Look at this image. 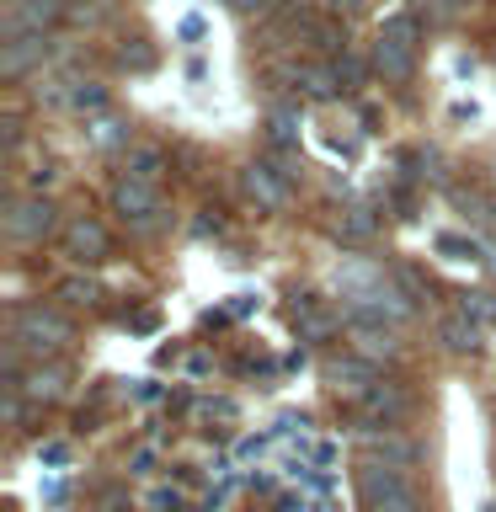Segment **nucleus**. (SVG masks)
<instances>
[{
  "label": "nucleus",
  "mask_w": 496,
  "mask_h": 512,
  "mask_svg": "<svg viewBox=\"0 0 496 512\" xmlns=\"http://www.w3.org/2000/svg\"><path fill=\"white\" fill-rule=\"evenodd\" d=\"M358 502L368 512H427L422 491L400 470H384V464H363L358 470Z\"/></svg>",
  "instance_id": "f257e3e1"
},
{
  "label": "nucleus",
  "mask_w": 496,
  "mask_h": 512,
  "mask_svg": "<svg viewBox=\"0 0 496 512\" xmlns=\"http://www.w3.org/2000/svg\"><path fill=\"white\" fill-rule=\"evenodd\" d=\"M374 70L384 80H411V70H416V22L411 16H390V22L379 27Z\"/></svg>",
  "instance_id": "f03ea898"
},
{
  "label": "nucleus",
  "mask_w": 496,
  "mask_h": 512,
  "mask_svg": "<svg viewBox=\"0 0 496 512\" xmlns=\"http://www.w3.org/2000/svg\"><path fill=\"white\" fill-rule=\"evenodd\" d=\"M11 336L22 342L27 352H59L70 342V320L59 310H43V304H32V310H16L11 320Z\"/></svg>",
  "instance_id": "7ed1b4c3"
},
{
  "label": "nucleus",
  "mask_w": 496,
  "mask_h": 512,
  "mask_svg": "<svg viewBox=\"0 0 496 512\" xmlns=\"http://www.w3.org/2000/svg\"><path fill=\"white\" fill-rule=\"evenodd\" d=\"M6 235L22 246H38L43 235H54V203L48 198H16L6 208Z\"/></svg>",
  "instance_id": "20e7f679"
},
{
  "label": "nucleus",
  "mask_w": 496,
  "mask_h": 512,
  "mask_svg": "<svg viewBox=\"0 0 496 512\" xmlns=\"http://www.w3.org/2000/svg\"><path fill=\"white\" fill-rule=\"evenodd\" d=\"M112 208L128 219V224H139V230H155V219L160 214V192L150 182H134V176H123L118 187H112Z\"/></svg>",
  "instance_id": "39448f33"
},
{
  "label": "nucleus",
  "mask_w": 496,
  "mask_h": 512,
  "mask_svg": "<svg viewBox=\"0 0 496 512\" xmlns=\"http://www.w3.org/2000/svg\"><path fill=\"white\" fill-rule=\"evenodd\" d=\"M240 187H246V198L256 208H283L288 203V182H283V171L272 166V160H256V166L240 171Z\"/></svg>",
  "instance_id": "423d86ee"
},
{
  "label": "nucleus",
  "mask_w": 496,
  "mask_h": 512,
  "mask_svg": "<svg viewBox=\"0 0 496 512\" xmlns=\"http://www.w3.org/2000/svg\"><path fill=\"white\" fill-rule=\"evenodd\" d=\"M352 347H358V358H395L400 352V336L395 326H384V320H368V315H352Z\"/></svg>",
  "instance_id": "0eeeda50"
},
{
  "label": "nucleus",
  "mask_w": 496,
  "mask_h": 512,
  "mask_svg": "<svg viewBox=\"0 0 496 512\" xmlns=\"http://www.w3.org/2000/svg\"><path fill=\"white\" fill-rule=\"evenodd\" d=\"M363 448H368V464H384V470H411L416 464V443L400 438V432H363Z\"/></svg>",
  "instance_id": "6e6552de"
},
{
  "label": "nucleus",
  "mask_w": 496,
  "mask_h": 512,
  "mask_svg": "<svg viewBox=\"0 0 496 512\" xmlns=\"http://www.w3.org/2000/svg\"><path fill=\"white\" fill-rule=\"evenodd\" d=\"M326 379H331V390L336 395H368L374 390V363L368 358H358V352H352V358H331L326 363Z\"/></svg>",
  "instance_id": "1a4fd4ad"
},
{
  "label": "nucleus",
  "mask_w": 496,
  "mask_h": 512,
  "mask_svg": "<svg viewBox=\"0 0 496 512\" xmlns=\"http://www.w3.org/2000/svg\"><path fill=\"white\" fill-rule=\"evenodd\" d=\"M64 251L75 262H96V256H107V230L96 219H70L64 224Z\"/></svg>",
  "instance_id": "9d476101"
},
{
  "label": "nucleus",
  "mask_w": 496,
  "mask_h": 512,
  "mask_svg": "<svg viewBox=\"0 0 496 512\" xmlns=\"http://www.w3.org/2000/svg\"><path fill=\"white\" fill-rule=\"evenodd\" d=\"M48 54V38H43V32H27V38H11L6 43V54H0V75H27L32 70V64H38Z\"/></svg>",
  "instance_id": "9b49d317"
},
{
  "label": "nucleus",
  "mask_w": 496,
  "mask_h": 512,
  "mask_svg": "<svg viewBox=\"0 0 496 512\" xmlns=\"http://www.w3.org/2000/svg\"><path fill=\"white\" fill-rule=\"evenodd\" d=\"M54 16H59V0H16L6 16V32L27 38V32H43V22H54Z\"/></svg>",
  "instance_id": "f8f14e48"
},
{
  "label": "nucleus",
  "mask_w": 496,
  "mask_h": 512,
  "mask_svg": "<svg viewBox=\"0 0 496 512\" xmlns=\"http://www.w3.org/2000/svg\"><path fill=\"white\" fill-rule=\"evenodd\" d=\"M294 331L304 336V342H326V336L336 331V315H326L315 299H299L294 304Z\"/></svg>",
  "instance_id": "ddd939ff"
},
{
  "label": "nucleus",
  "mask_w": 496,
  "mask_h": 512,
  "mask_svg": "<svg viewBox=\"0 0 496 512\" xmlns=\"http://www.w3.org/2000/svg\"><path fill=\"white\" fill-rule=\"evenodd\" d=\"M363 416H374V422H400V416H406V395H400L395 384H374V390L363 395Z\"/></svg>",
  "instance_id": "4468645a"
},
{
  "label": "nucleus",
  "mask_w": 496,
  "mask_h": 512,
  "mask_svg": "<svg viewBox=\"0 0 496 512\" xmlns=\"http://www.w3.org/2000/svg\"><path fill=\"white\" fill-rule=\"evenodd\" d=\"M438 336H443L448 352H475L480 347V326H475V320H464V315H448L438 326Z\"/></svg>",
  "instance_id": "2eb2a0df"
},
{
  "label": "nucleus",
  "mask_w": 496,
  "mask_h": 512,
  "mask_svg": "<svg viewBox=\"0 0 496 512\" xmlns=\"http://www.w3.org/2000/svg\"><path fill=\"white\" fill-rule=\"evenodd\" d=\"M160 166H166V155L155 150V144H139V150H128V176L134 182H160Z\"/></svg>",
  "instance_id": "dca6fc26"
},
{
  "label": "nucleus",
  "mask_w": 496,
  "mask_h": 512,
  "mask_svg": "<svg viewBox=\"0 0 496 512\" xmlns=\"http://www.w3.org/2000/svg\"><path fill=\"white\" fill-rule=\"evenodd\" d=\"M331 230L342 235V240H352V246H358V240L374 235V214H368V208H342V214L331 219Z\"/></svg>",
  "instance_id": "f3484780"
},
{
  "label": "nucleus",
  "mask_w": 496,
  "mask_h": 512,
  "mask_svg": "<svg viewBox=\"0 0 496 512\" xmlns=\"http://www.w3.org/2000/svg\"><path fill=\"white\" fill-rule=\"evenodd\" d=\"M459 315H464V320H475V326L486 331L491 320H496V299H491V294H464V304H459Z\"/></svg>",
  "instance_id": "a211bd4d"
},
{
  "label": "nucleus",
  "mask_w": 496,
  "mask_h": 512,
  "mask_svg": "<svg viewBox=\"0 0 496 512\" xmlns=\"http://www.w3.org/2000/svg\"><path fill=\"white\" fill-rule=\"evenodd\" d=\"M267 139H272V150H288V144L299 139L294 118H288V112H272V123H267Z\"/></svg>",
  "instance_id": "6ab92c4d"
},
{
  "label": "nucleus",
  "mask_w": 496,
  "mask_h": 512,
  "mask_svg": "<svg viewBox=\"0 0 496 512\" xmlns=\"http://www.w3.org/2000/svg\"><path fill=\"white\" fill-rule=\"evenodd\" d=\"M59 384H64V374H59V368H38V374H32V384H27V395H48V400H54L59 395Z\"/></svg>",
  "instance_id": "aec40b11"
},
{
  "label": "nucleus",
  "mask_w": 496,
  "mask_h": 512,
  "mask_svg": "<svg viewBox=\"0 0 496 512\" xmlns=\"http://www.w3.org/2000/svg\"><path fill=\"white\" fill-rule=\"evenodd\" d=\"M102 102H107V96H102V86H91V80H86V86H80V91H70V107H75V112H86V107L96 112Z\"/></svg>",
  "instance_id": "412c9836"
},
{
  "label": "nucleus",
  "mask_w": 496,
  "mask_h": 512,
  "mask_svg": "<svg viewBox=\"0 0 496 512\" xmlns=\"http://www.w3.org/2000/svg\"><path fill=\"white\" fill-rule=\"evenodd\" d=\"M91 139H96V144H118V139H123V128L112 123V118H102V123L91 128Z\"/></svg>",
  "instance_id": "4be33fe9"
},
{
  "label": "nucleus",
  "mask_w": 496,
  "mask_h": 512,
  "mask_svg": "<svg viewBox=\"0 0 496 512\" xmlns=\"http://www.w3.org/2000/svg\"><path fill=\"white\" fill-rule=\"evenodd\" d=\"M91 294H96V288H91V283H80V278L64 283V299H70V304H91Z\"/></svg>",
  "instance_id": "5701e85b"
},
{
  "label": "nucleus",
  "mask_w": 496,
  "mask_h": 512,
  "mask_svg": "<svg viewBox=\"0 0 496 512\" xmlns=\"http://www.w3.org/2000/svg\"><path fill=\"white\" fill-rule=\"evenodd\" d=\"M331 75H336V80H358V75H363V64L342 54V59H336V64H331Z\"/></svg>",
  "instance_id": "b1692460"
},
{
  "label": "nucleus",
  "mask_w": 496,
  "mask_h": 512,
  "mask_svg": "<svg viewBox=\"0 0 496 512\" xmlns=\"http://www.w3.org/2000/svg\"><path fill=\"white\" fill-rule=\"evenodd\" d=\"M128 464H134V475H150V464H155V443H144V448H139V454L128 459Z\"/></svg>",
  "instance_id": "393cba45"
},
{
  "label": "nucleus",
  "mask_w": 496,
  "mask_h": 512,
  "mask_svg": "<svg viewBox=\"0 0 496 512\" xmlns=\"http://www.w3.org/2000/svg\"><path fill=\"white\" fill-rule=\"evenodd\" d=\"M427 6H432V11H438V16H448V11H459V6H464V0H427Z\"/></svg>",
  "instance_id": "a878e982"
},
{
  "label": "nucleus",
  "mask_w": 496,
  "mask_h": 512,
  "mask_svg": "<svg viewBox=\"0 0 496 512\" xmlns=\"http://www.w3.org/2000/svg\"><path fill=\"white\" fill-rule=\"evenodd\" d=\"M230 6H235V11H262L267 0H230Z\"/></svg>",
  "instance_id": "bb28decb"
},
{
  "label": "nucleus",
  "mask_w": 496,
  "mask_h": 512,
  "mask_svg": "<svg viewBox=\"0 0 496 512\" xmlns=\"http://www.w3.org/2000/svg\"><path fill=\"white\" fill-rule=\"evenodd\" d=\"M299 512H331V507H299Z\"/></svg>",
  "instance_id": "cd10ccee"
}]
</instances>
